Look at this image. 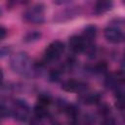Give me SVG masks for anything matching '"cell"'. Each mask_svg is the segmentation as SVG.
Listing matches in <instances>:
<instances>
[{
	"label": "cell",
	"instance_id": "1",
	"mask_svg": "<svg viewBox=\"0 0 125 125\" xmlns=\"http://www.w3.org/2000/svg\"><path fill=\"white\" fill-rule=\"evenodd\" d=\"M10 64L15 72L25 74L30 68V59L25 52H19L12 56Z\"/></svg>",
	"mask_w": 125,
	"mask_h": 125
},
{
	"label": "cell",
	"instance_id": "2",
	"mask_svg": "<svg viewBox=\"0 0 125 125\" xmlns=\"http://www.w3.org/2000/svg\"><path fill=\"white\" fill-rule=\"evenodd\" d=\"M43 4H35L28 8L24 14L23 19L25 21L32 24H41L45 21V9Z\"/></svg>",
	"mask_w": 125,
	"mask_h": 125
},
{
	"label": "cell",
	"instance_id": "3",
	"mask_svg": "<svg viewBox=\"0 0 125 125\" xmlns=\"http://www.w3.org/2000/svg\"><path fill=\"white\" fill-rule=\"evenodd\" d=\"M11 110V114L18 121H25L29 116V106L23 100L15 101Z\"/></svg>",
	"mask_w": 125,
	"mask_h": 125
},
{
	"label": "cell",
	"instance_id": "4",
	"mask_svg": "<svg viewBox=\"0 0 125 125\" xmlns=\"http://www.w3.org/2000/svg\"><path fill=\"white\" fill-rule=\"evenodd\" d=\"M64 51V44L60 40H55L48 45L45 49V59L46 61H56Z\"/></svg>",
	"mask_w": 125,
	"mask_h": 125
},
{
	"label": "cell",
	"instance_id": "5",
	"mask_svg": "<svg viewBox=\"0 0 125 125\" xmlns=\"http://www.w3.org/2000/svg\"><path fill=\"white\" fill-rule=\"evenodd\" d=\"M104 37L108 42L118 44L124 40V33L121 28L115 25H110L104 29Z\"/></svg>",
	"mask_w": 125,
	"mask_h": 125
},
{
	"label": "cell",
	"instance_id": "6",
	"mask_svg": "<svg viewBox=\"0 0 125 125\" xmlns=\"http://www.w3.org/2000/svg\"><path fill=\"white\" fill-rule=\"evenodd\" d=\"M62 88L66 92H79V93H81L87 89V85L84 82L74 80V79H69V80H66L62 83Z\"/></svg>",
	"mask_w": 125,
	"mask_h": 125
},
{
	"label": "cell",
	"instance_id": "7",
	"mask_svg": "<svg viewBox=\"0 0 125 125\" xmlns=\"http://www.w3.org/2000/svg\"><path fill=\"white\" fill-rule=\"evenodd\" d=\"M68 45L69 48L72 52L74 53H81L83 51L86 50V47L88 46L86 44V42L84 41V39L79 36V35H73L69 38L68 41Z\"/></svg>",
	"mask_w": 125,
	"mask_h": 125
},
{
	"label": "cell",
	"instance_id": "8",
	"mask_svg": "<svg viewBox=\"0 0 125 125\" xmlns=\"http://www.w3.org/2000/svg\"><path fill=\"white\" fill-rule=\"evenodd\" d=\"M97 36V27L94 25V24H89L87 25L84 30H83V33L81 35V37L84 39V41L86 42L87 45H90V44H93V41L94 39L96 38Z\"/></svg>",
	"mask_w": 125,
	"mask_h": 125
},
{
	"label": "cell",
	"instance_id": "9",
	"mask_svg": "<svg viewBox=\"0 0 125 125\" xmlns=\"http://www.w3.org/2000/svg\"><path fill=\"white\" fill-rule=\"evenodd\" d=\"M113 3L109 0H100L96 3L94 11L96 15H103L111 10Z\"/></svg>",
	"mask_w": 125,
	"mask_h": 125
},
{
	"label": "cell",
	"instance_id": "10",
	"mask_svg": "<svg viewBox=\"0 0 125 125\" xmlns=\"http://www.w3.org/2000/svg\"><path fill=\"white\" fill-rule=\"evenodd\" d=\"M48 114H49L48 106L36 103V104L34 106V115H35V117H37L39 119H42V118L47 117Z\"/></svg>",
	"mask_w": 125,
	"mask_h": 125
},
{
	"label": "cell",
	"instance_id": "11",
	"mask_svg": "<svg viewBox=\"0 0 125 125\" xmlns=\"http://www.w3.org/2000/svg\"><path fill=\"white\" fill-rule=\"evenodd\" d=\"M82 101L84 104H98L100 102V95L99 94H94V93H91V94H85L81 97Z\"/></svg>",
	"mask_w": 125,
	"mask_h": 125
},
{
	"label": "cell",
	"instance_id": "12",
	"mask_svg": "<svg viewBox=\"0 0 125 125\" xmlns=\"http://www.w3.org/2000/svg\"><path fill=\"white\" fill-rule=\"evenodd\" d=\"M40 37H41V33H40L39 31L34 30V31L28 32V33L25 35L24 41H25V42H35V41H37Z\"/></svg>",
	"mask_w": 125,
	"mask_h": 125
},
{
	"label": "cell",
	"instance_id": "13",
	"mask_svg": "<svg viewBox=\"0 0 125 125\" xmlns=\"http://www.w3.org/2000/svg\"><path fill=\"white\" fill-rule=\"evenodd\" d=\"M107 69V64L105 62H100L95 65V71L98 73H104Z\"/></svg>",
	"mask_w": 125,
	"mask_h": 125
},
{
	"label": "cell",
	"instance_id": "14",
	"mask_svg": "<svg viewBox=\"0 0 125 125\" xmlns=\"http://www.w3.org/2000/svg\"><path fill=\"white\" fill-rule=\"evenodd\" d=\"M101 125H116V122L113 117L107 115V116L104 117V119L101 122Z\"/></svg>",
	"mask_w": 125,
	"mask_h": 125
},
{
	"label": "cell",
	"instance_id": "15",
	"mask_svg": "<svg viewBox=\"0 0 125 125\" xmlns=\"http://www.w3.org/2000/svg\"><path fill=\"white\" fill-rule=\"evenodd\" d=\"M60 76H61V72L58 69L52 70L50 72V79H51V81H58L60 79Z\"/></svg>",
	"mask_w": 125,
	"mask_h": 125
},
{
	"label": "cell",
	"instance_id": "16",
	"mask_svg": "<svg viewBox=\"0 0 125 125\" xmlns=\"http://www.w3.org/2000/svg\"><path fill=\"white\" fill-rule=\"evenodd\" d=\"M11 52V48L10 47H7V46H3L0 48V59L6 57L7 55H9Z\"/></svg>",
	"mask_w": 125,
	"mask_h": 125
},
{
	"label": "cell",
	"instance_id": "17",
	"mask_svg": "<svg viewBox=\"0 0 125 125\" xmlns=\"http://www.w3.org/2000/svg\"><path fill=\"white\" fill-rule=\"evenodd\" d=\"M29 125H43V122L41 119L37 118V117H34L30 120V124Z\"/></svg>",
	"mask_w": 125,
	"mask_h": 125
},
{
	"label": "cell",
	"instance_id": "18",
	"mask_svg": "<svg viewBox=\"0 0 125 125\" xmlns=\"http://www.w3.org/2000/svg\"><path fill=\"white\" fill-rule=\"evenodd\" d=\"M7 35V29L4 26H0V41L3 40Z\"/></svg>",
	"mask_w": 125,
	"mask_h": 125
},
{
	"label": "cell",
	"instance_id": "19",
	"mask_svg": "<svg viewBox=\"0 0 125 125\" xmlns=\"http://www.w3.org/2000/svg\"><path fill=\"white\" fill-rule=\"evenodd\" d=\"M2 80H3V72H2V70H1V68H0V84H1Z\"/></svg>",
	"mask_w": 125,
	"mask_h": 125
}]
</instances>
